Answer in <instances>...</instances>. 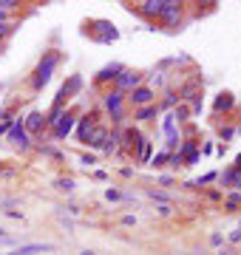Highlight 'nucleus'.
<instances>
[{"instance_id": "f257e3e1", "label": "nucleus", "mask_w": 241, "mask_h": 255, "mask_svg": "<svg viewBox=\"0 0 241 255\" xmlns=\"http://www.w3.org/2000/svg\"><path fill=\"white\" fill-rule=\"evenodd\" d=\"M57 63H60V54H57V51H51V54H46V57L40 60V66L34 71V80H32L34 88H43V85L51 80V71L57 68Z\"/></svg>"}, {"instance_id": "f03ea898", "label": "nucleus", "mask_w": 241, "mask_h": 255, "mask_svg": "<svg viewBox=\"0 0 241 255\" xmlns=\"http://www.w3.org/2000/svg\"><path fill=\"white\" fill-rule=\"evenodd\" d=\"M139 83H142V74H136V71H122L119 77H116V91L119 94H125V91H136L139 88Z\"/></svg>"}, {"instance_id": "7ed1b4c3", "label": "nucleus", "mask_w": 241, "mask_h": 255, "mask_svg": "<svg viewBox=\"0 0 241 255\" xmlns=\"http://www.w3.org/2000/svg\"><path fill=\"white\" fill-rule=\"evenodd\" d=\"M43 253H54L51 244H20L15 250H9V255H43Z\"/></svg>"}, {"instance_id": "20e7f679", "label": "nucleus", "mask_w": 241, "mask_h": 255, "mask_svg": "<svg viewBox=\"0 0 241 255\" xmlns=\"http://www.w3.org/2000/svg\"><path fill=\"white\" fill-rule=\"evenodd\" d=\"M153 97H156V94H153V88H148V85H139V88H136V91H130V97L128 100L133 102V105H150V102H153Z\"/></svg>"}, {"instance_id": "39448f33", "label": "nucleus", "mask_w": 241, "mask_h": 255, "mask_svg": "<svg viewBox=\"0 0 241 255\" xmlns=\"http://www.w3.org/2000/svg\"><path fill=\"white\" fill-rule=\"evenodd\" d=\"M159 17L167 23V26H179V20H182V6H179V0H167V9H165Z\"/></svg>"}, {"instance_id": "423d86ee", "label": "nucleus", "mask_w": 241, "mask_h": 255, "mask_svg": "<svg viewBox=\"0 0 241 255\" xmlns=\"http://www.w3.org/2000/svg\"><path fill=\"white\" fill-rule=\"evenodd\" d=\"M9 142H15L20 148H29V136H26V128H23L20 119H15V125L9 128Z\"/></svg>"}, {"instance_id": "0eeeda50", "label": "nucleus", "mask_w": 241, "mask_h": 255, "mask_svg": "<svg viewBox=\"0 0 241 255\" xmlns=\"http://www.w3.org/2000/svg\"><path fill=\"white\" fill-rule=\"evenodd\" d=\"M71 128H74V117L71 114H60L57 125H54V139H65L71 134Z\"/></svg>"}, {"instance_id": "6e6552de", "label": "nucleus", "mask_w": 241, "mask_h": 255, "mask_svg": "<svg viewBox=\"0 0 241 255\" xmlns=\"http://www.w3.org/2000/svg\"><path fill=\"white\" fill-rule=\"evenodd\" d=\"M165 9H167V0H145V3H139V12L150 17H159Z\"/></svg>"}, {"instance_id": "1a4fd4ad", "label": "nucleus", "mask_w": 241, "mask_h": 255, "mask_svg": "<svg viewBox=\"0 0 241 255\" xmlns=\"http://www.w3.org/2000/svg\"><path fill=\"white\" fill-rule=\"evenodd\" d=\"M94 131H96V119H94V117L80 119V128H77V136H80V142H88Z\"/></svg>"}, {"instance_id": "9d476101", "label": "nucleus", "mask_w": 241, "mask_h": 255, "mask_svg": "<svg viewBox=\"0 0 241 255\" xmlns=\"http://www.w3.org/2000/svg\"><path fill=\"white\" fill-rule=\"evenodd\" d=\"M122 100H125V94H119V91H113V94L105 97V108L111 111L113 117H119V114H122Z\"/></svg>"}, {"instance_id": "9b49d317", "label": "nucleus", "mask_w": 241, "mask_h": 255, "mask_svg": "<svg viewBox=\"0 0 241 255\" xmlns=\"http://www.w3.org/2000/svg\"><path fill=\"white\" fill-rule=\"evenodd\" d=\"M122 71H125V68L119 66V63H113V66H105V68H102V71L96 74V80H99V83H105V80H116Z\"/></svg>"}, {"instance_id": "f8f14e48", "label": "nucleus", "mask_w": 241, "mask_h": 255, "mask_svg": "<svg viewBox=\"0 0 241 255\" xmlns=\"http://www.w3.org/2000/svg\"><path fill=\"white\" fill-rule=\"evenodd\" d=\"M43 125H46V117H43V114H37V111H34V114H29V117H26V122H23V128H26V131H40Z\"/></svg>"}, {"instance_id": "ddd939ff", "label": "nucleus", "mask_w": 241, "mask_h": 255, "mask_svg": "<svg viewBox=\"0 0 241 255\" xmlns=\"http://www.w3.org/2000/svg\"><path fill=\"white\" fill-rule=\"evenodd\" d=\"M222 182H224V187H241V173L236 168L227 170L224 176H222Z\"/></svg>"}, {"instance_id": "4468645a", "label": "nucleus", "mask_w": 241, "mask_h": 255, "mask_svg": "<svg viewBox=\"0 0 241 255\" xmlns=\"http://www.w3.org/2000/svg\"><path fill=\"white\" fill-rule=\"evenodd\" d=\"M105 139H108V134H105L102 128H96L94 134H91V139H88V145H91V148H96V151H102V145H105Z\"/></svg>"}, {"instance_id": "2eb2a0df", "label": "nucleus", "mask_w": 241, "mask_h": 255, "mask_svg": "<svg viewBox=\"0 0 241 255\" xmlns=\"http://www.w3.org/2000/svg\"><path fill=\"white\" fill-rule=\"evenodd\" d=\"M182 151H185V156H187V162H190V165H196V162H199V151H196V145H190V142H187Z\"/></svg>"}, {"instance_id": "dca6fc26", "label": "nucleus", "mask_w": 241, "mask_h": 255, "mask_svg": "<svg viewBox=\"0 0 241 255\" xmlns=\"http://www.w3.org/2000/svg\"><path fill=\"white\" fill-rule=\"evenodd\" d=\"M148 159H150V142H148V139H142V142H139V162H148Z\"/></svg>"}, {"instance_id": "f3484780", "label": "nucleus", "mask_w": 241, "mask_h": 255, "mask_svg": "<svg viewBox=\"0 0 241 255\" xmlns=\"http://www.w3.org/2000/svg\"><path fill=\"white\" fill-rule=\"evenodd\" d=\"M156 114V105H145V108H139V114H136V119H150Z\"/></svg>"}, {"instance_id": "a211bd4d", "label": "nucleus", "mask_w": 241, "mask_h": 255, "mask_svg": "<svg viewBox=\"0 0 241 255\" xmlns=\"http://www.w3.org/2000/svg\"><path fill=\"white\" fill-rule=\"evenodd\" d=\"M230 105H233V97H230V94H222V97L216 100V111H222V108H230Z\"/></svg>"}, {"instance_id": "6ab92c4d", "label": "nucleus", "mask_w": 241, "mask_h": 255, "mask_svg": "<svg viewBox=\"0 0 241 255\" xmlns=\"http://www.w3.org/2000/svg\"><path fill=\"white\" fill-rule=\"evenodd\" d=\"M57 190H65V193H71V190H74V182H71V179H57Z\"/></svg>"}, {"instance_id": "aec40b11", "label": "nucleus", "mask_w": 241, "mask_h": 255, "mask_svg": "<svg viewBox=\"0 0 241 255\" xmlns=\"http://www.w3.org/2000/svg\"><path fill=\"white\" fill-rule=\"evenodd\" d=\"M165 162H170V153H159V156H153V162H150V165H153V168H162Z\"/></svg>"}, {"instance_id": "412c9836", "label": "nucleus", "mask_w": 241, "mask_h": 255, "mask_svg": "<svg viewBox=\"0 0 241 255\" xmlns=\"http://www.w3.org/2000/svg\"><path fill=\"white\" fill-rule=\"evenodd\" d=\"M15 6H17V0H0V12H3V15H9Z\"/></svg>"}, {"instance_id": "4be33fe9", "label": "nucleus", "mask_w": 241, "mask_h": 255, "mask_svg": "<svg viewBox=\"0 0 241 255\" xmlns=\"http://www.w3.org/2000/svg\"><path fill=\"white\" fill-rule=\"evenodd\" d=\"M187 117H190V111H187L185 105H182V108H176V114H173V119H176V122H185Z\"/></svg>"}, {"instance_id": "5701e85b", "label": "nucleus", "mask_w": 241, "mask_h": 255, "mask_svg": "<svg viewBox=\"0 0 241 255\" xmlns=\"http://www.w3.org/2000/svg\"><path fill=\"white\" fill-rule=\"evenodd\" d=\"M241 204V193H230L227 196V207H239Z\"/></svg>"}, {"instance_id": "b1692460", "label": "nucleus", "mask_w": 241, "mask_h": 255, "mask_svg": "<svg viewBox=\"0 0 241 255\" xmlns=\"http://www.w3.org/2000/svg\"><path fill=\"white\" fill-rule=\"evenodd\" d=\"M105 199H108V202H119V199H122V193H119V190H111V187H108V190H105Z\"/></svg>"}, {"instance_id": "393cba45", "label": "nucleus", "mask_w": 241, "mask_h": 255, "mask_svg": "<svg viewBox=\"0 0 241 255\" xmlns=\"http://www.w3.org/2000/svg\"><path fill=\"white\" fill-rule=\"evenodd\" d=\"M150 199H153V202L167 204V196H165V193H159V190H150Z\"/></svg>"}, {"instance_id": "a878e982", "label": "nucleus", "mask_w": 241, "mask_h": 255, "mask_svg": "<svg viewBox=\"0 0 241 255\" xmlns=\"http://www.w3.org/2000/svg\"><path fill=\"white\" fill-rule=\"evenodd\" d=\"M15 125V119H6V122H0V136L3 134H9V128Z\"/></svg>"}, {"instance_id": "bb28decb", "label": "nucleus", "mask_w": 241, "mask_h": 255, "mask_svg": "<svg viewBox=\"0 0 241 255\" xmlns=\"http://www.w3.org/2000/svg\"><path fill=\"white\" fill-rule=\"evenodd\" d=\"M213 179H216V173H207V176H202L196 185H207V182H213Z\"/></svg>"}, {"instance_id": "cd10ccee", "label": "nucleus", "mask_w": 241, "mask_h": 255, "mask_svg": "<svg viewBox=\"0 0 241 255\" xmlns=\"http://www.w3.org/2000/svg\"><path fill=\"white\" fill-rule=\"evenodd\" d=\"M165 105H176V94L167 91V94H165Z\"/></svg>"}, {"instance_id": "c85d7f7f", "label": "nucleus", "mask_w": 241, "mask_h": 255, "mask_svg": "<svg viewBox=\"0 0 241 255\" xmlns=\"http://www.w3.org/2000/svg\"><path fill=\"white\" fill-rule=\"evenodd\" d=\"M233 134H236L233 128H222V139H233Z\"/></svg>"}, {"instance_id": "c756f323", "label": "nucleus", "mask_w": 241, "mask_h": 255, "mask_svg": "<svg viewBox=\"0 0 241 255\" xmlns=\"http://www.w3.org/2000/svg\"><path fill=\"white\" fill-rule=\"evenodd\" d=\"M230 241H233V244H239V241H241V230H233V233H230Z\"/></svg>"}, {"instance_id": "7c9ffc66", "label": "nucleus", "mask_w": 241, "mask_h": 255, "mask_svg": "<svg viewBox=\"0 0 241 255\" xmlns=\"http://www.w3.org/2000/svg\"><path fill=\"white\" fill-rule=\"evenodd\" d=\"M210 241H213V244H216V247H219V244H224V238L219 236V233H213V236H210Z\"/></svg>"}, {"instance_id": "2f4dec72", "label": "nucleus", "mask_w": 241, "mask_h": 255, "mask_svg": "<svg viewBox=\"0 0 241 255\" xmlns=\"http://www.w3.org/2000/svg\"><path fill=\"white\" fill-rule=\"evenodd\" d=\"M159 216H170V204H162V207H159Z\"/></svg>"}, {"instance_id": "473e14b6", "label": "nucleus", "mask_w": 241, "mask_h": 255, "mask_svg": "<svg viewBox=\"0 0 241 255\" xmlns=\"http://www.w3.org/2000/svg\"><path fill=\"white\" fill-rule=\"evenodd\" d=\"M150 85H162V74H153V77H150Z\"/></svg>"}, {"instance_id": "72a5a7b5", "label": "nucleus", "mask_w": 241, "mask_h": 255, "mask_svg": "<svg viewBox=\"0 0 241 255\" xmlns=\"http://www.w3.org/2000/svg\"><path fill=\"white\" fill-rule=\"evenodd\" d=\"M216 255H233V250H219Z\"/></svg>"}, {"instance_id": "f704fd0d", "label": "nucleus", "mask_w": 241, "mask_h": 255, "mask_svg": "<svg viewBox=\"0 0 241 255\" xmlns=\"http://www.w3.org/2000/svg\"><path fill=\"white\" fill-rule=\"evenodd\" d=\"M236 170H239V173H241V156H239V159H236Z\"/></svg>"}, {"instance_id": "c9c22d12", "label": "nucleus", "mask_w": 241, "mask_h": 255, "mask_svg": "<svg viewBox=\"0 0 241 255\" xmlns=\"http://www.w3.org/2000/svg\"><path fill=\"white\" fill-rule=\"evenodd\" d=\"M0 26H6V15L3 12H0Z\"/></svg>"}, {"instance_id": "e433bc0d", "label": "nucleus", "mask_w": 241, "mask_h": 255, "mask_svg": "<svg viewBox=\"0 0 241 255\" xmlns=\"http://www.w3.org/2000/svg\"><path fill=\"white\" fill-rule=\"evenodd\" d=\"M80 255H94V253H91V250H82V253Z\"/></svg>"}, {"instance_id": "4c0bfd02", "label": "nucleus", "mask_w": 241, "mask_h": 255, "mask_svg": "<svg viewBox=\"0 0 241 255\" xmlns=\"http://www.w3.org/2000/svg\"><path fill=\"white\" fill-rule=\"evenodd\" d=\"M239 230H241V221H239Z\"/></svg>"}]
</instances>
